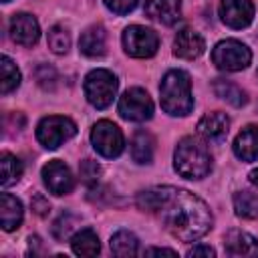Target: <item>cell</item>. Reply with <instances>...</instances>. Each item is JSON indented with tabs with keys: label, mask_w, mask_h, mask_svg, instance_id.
<instances>
[{
	"label": "cell",
	"mask_w": 258,
	"mask_h": 258,
	"mask_svg": "<svg viewBox=\"0 0 258 258\" xmlns=\"http://www.w3.org/2000/svg\"><path fill=\"white\" fill-rule=\"evenodd\" d=\"M139 210L161 220L165 230L181 242H196L212 228V212L204 200L171 185L151 187L137 196Z\"/></svg>",
	"instance_id": "6da1fadb"
},
{
	"label": "cell",
	"mask_w": 258,
	"mask_h": 258,
	"mask_svg": "<svg viewBox=\"0 0 258 258\" xmlns=\"http://www.w3.org/2000/svg\"><path fill=\"white\" fill-rule=\"evenodd\" d=\"M159 95H161V109L167 115L185 117L194 109L191 81L185 71H179V69L167 71L161 79Z\"/></svg>",
	"instance_id": "7a4b0ae2"
},
{
	"label": "cell",
	"mask_w": 258,
	"mask_h": 258,
	"mask_svg": "<svg viewBox=\"0 0 258 258\" xmlns=\"http://www.w3.org/2000/svg\"><path fill=\"white\" fill-rule=\"evenodd\" d=\"M173 167L185 179H202L212 169V155L198 137L187 135L175 147Z\"/></svg>",
	"instance_id": "3957f363"
},
{
	"label": "cell",
	"mask_w": 258,
	"mask_h": 258,
	"mask_svg": "<svg viewBox=\"0 0 258 258\" xmlns=\"http://www.w3.org/2000/svg\"><path fill=\"white\" fill-rule=\"evenodd\" d=\"M83 89H85L87 101L93 107L105 109V107H109L113 103V99L117 95V89H119V81H117V77L111 71H107V69H95V71H91L85 77Z\"/></svg>",
	"instance_id": "277c9868"
},
{
	"label": "cell",
	"mask_w": 258,
	"mask_h": 258,
	"mask_svg": "<svg viewBox=\"0 0 258 258\" xmlns=\"http://www.w3.org/2000/svg\"><path fill=\"white\" fill-rule=\"evenodd\" d=\"M252 52L250 48L234 38L220 40L212 50V62L222 71H242L250 64Z\"/></svg>",
	"instance_id": "5b68a950"
},
{
	"label": "cell",
	"mask_w": 258,
	"mask_h": 258,
	"mask_svg": "<svg viewBox=\"0 0 258 258\" xmlns=\"http://www.w3.org/2000/svg\"><path fill=\"white\" fill-rule=\"evenodd\" d=\"M123 48L133 58H149L159 48V36L147 26L131 24L123 32Z\"/></svg>",
	"instance_id": "8992f818"
},
{
	"label": "cell",
	"mask_w": 258,
	"mask_h": 258,
	"mask_svg": "<svg viewBox=\"0 0 258 258\" xmlns=\"http://www.w3.org/2000/svg\"><path fill=\"white\" fill-rule=\"evenodd\" d=\"M77 133V125L69 117L50 115L44 117L36 127V139L46 149H56Z\"/></svg>",
	"instance_id": "52a82bcc"
},
{
	"label": "cell",
	"mask_w": 258,
	"mask_h": 258,
	"mask_svg": "<svg viewBox=\"0 0 258 258\" xmlns=\"http://www.w3.org/2000/svg\"><path fill=\"white\" fill-rule=\"evenodd\" d=\"M91 143L97 149V153L113 159L123 153L125 137H123V131L113 121L103 119V121L95 123V127L91 129Z\"/></svg>",
	"instance_id": "ba28073f"
},
{
	"label": "cell",
	"mask_w": 258,
	"mask_h": 258,
	"mask_svg": "<svg viewBox=\"0 0 258 258\" xmlns=\"http://www.w3.org/2000/svg\"><path fill=\"white\" fill-rule=\"evenodd\" d=\"M119 115L127 121H135V123L149 121L153 117V101L147 95V91H143L139 87L127 89L123 93V97L119 99Z\"/></svg>",
	"instance_id": "9c48e42d"
},
{
	"label": "cell",
	"mask_w": 258,
	"mask_h": 258,
	"mask_svg": "<svg viewBox=\"0 0 258 258\" xmlns=\"http://www.w3.org/2000/svg\"><path fill=\"white\" fill-rule=\"evenodd\" d=\"M42 181L48 187V191L54 196L71 194L75 187V177H73L69 165H64L58 159H52L42 167Z\"/></svg>",
	"instance_id": "30bf717a"
},
{
	"label": "cell",
	"mask_w": 258,
	"mask_h": 258,
	"mask_svg": "<svg viewBox=\"0 0 258 258\" xmlns=\"http://www.w3.org/2000/svg\"><path fill=\"white\" fill-rule=\"evenodd\" d=\"M220 18L230 28H246L254 20V4L252 0H222Z\"/></svg>",
	"instance_id": "8fae6325"
},
{
	"label": "cell",
	"mask_w": 258,
	"mask_h": 258,
	"mask_svg": "<svg viewBox=\"0 0 258 258\" xmlns=\"http://www.w3.org/2000/svg\"><path fill=\"white\" fill-rule=\"evenodd\" d=\"M40 28L32 14L18 12L10 18V38L20 46H32L38 42Z\"/></svg>",
	"instance_id": "7c38bea8"
},
{
	"label": "cell",
	"mask_w": 258,
	"mask_h": 258,
	"mask_svg": "<svg viewBox=\"0 0 258 258\" xmlns=\"http://www.w3.org/2000/svg\"><path fill=\"white\" fill-rule=\"evenodd\" d=\"M224 250L228 256H244L256 258L258 256V240L242 230H230L224 236Z\"/></svg>",
	"instance_id": "4fadbf2b"
},
{
	"label": "cell",
	"mask_w": 258,
	"mask_h": 258,
	"mask_svg": "<svg viewBox=\"0 0 258 258\" xmlns=\"http://www.w3.org/2000/svg\"><path fill=\"white\" fill-rule=\"evenodd\" d=\"M228 129H230V119L226 113L222 111H214V113H208L200 119L198 123V133L206 139V141H224L226 135H228Z\"/></svg>",
	"instance_id": "5bb4252c"
},
{
	"label": "cell",
	"mask_w": 258,
	"mask_h": 258,
	"mask_svg": "<svg viewBox=\"0 0 258 258\" xmlns=\"http://www.w3.org/2000/svg\"><path fill=\"white\" fill-rule=\"evenodd\" d=\"M145 14L161 24H175L181 18V0H145Z\"/></svg>",
	"instance_id": "9a60e30c"
},
{
	"label": "cell",
	"mask_w": 258,
	"mask_h": 258,
	"mask_svg": "<svg viewBox=\"0 0 258 258\" xmlns=\"http://www.w3.org/2000/svg\"><path fill=\"white\" fill-rule=\"evenodd\" d=\"M206 48V42L204 38L191 30V28H183L177 32L175 40H173V54L179 56V58H185V60H194L198 58Z\"/></svg>",
	"instance_id": "2e32d148"
},
{
	"label": "cell",
	"mask_w": 258,
	"mask_h": 258,
	"mask_svg": "<svg viewBox=\"0 0 258 258\" xmlns=\"http://www.w3.org/2000/svg\"><path fill=\"white\" fill-rule=\"evenodd\" d=\"M105 48H107V32L101 24H93L89 26L81 38H79V50L89 56V58H97V56H103L105 54Z\"/></svg>",
	"instance_id": "e0dca14e"
},
{
	"label": "cell",
	"mask_w": 258,
	"mask_h": 258,
	"mask_svg": "<svg viewBox=\"0 0 258 258\" xmlns=\"http://www.w3.org/2000/svg\"><path fill=\"white\" fill-rule=\"evenodd\" d=\"M234 153L242 161L258 159V125L244 127L234 139Z\"/></svg>",
	"instance_id": "ac0fdd59"
},
{
	"label": "cell",
	"mask_w": 258,
	"mask_h": 258,
	"mask_svg": "<svg viewBox=\"0 0 258 258\" xmlns=\"http://www.w3.org/2000/svg\"><path fill=\"white\" fill-rule=\"evenodd\" d=\"M22 216H24V210H22L20 200H16L10 194H0V224H2V230H6V232L16 230L22 224Z\"/></svg>",
	"instance_id": "d6986e66"
},
{
	"label": "cell",
	"mask_w": 258,
	"mask_h": 258,
	"mask_svg": "<svg viewBox=\"0 0 258 258\" xmlns=\"http://www.w3.org/2000/svg\"><path fill=\"white\" fill-rule=\"evenodd\" d=\"M71 248L77 256H97L101 250L99 238L91 228L79 230L73 238H71Z\"/></svg>",
	"instance_id": "ffe728a7"
},
{
	"label": "cell",
	"mask_w": 258,
	"mask_h": 258,
	"mask_svg": "<svg viewBox=\"0 0 258 258\" xmlns=\"http://www.w3.org/2000/svg\"><path fill=\"white\" fill-rule=\"evenodd\" d=\"M155 151V141L149 131H137L131 139V155L137 163H151Z\"/></svg>",
	"instance_id": "44dd1931"
},
{
	"label": "cell",
	"mask_w": 258,
	"mask_h": 258,
	"mask_svg": "<svg viewBox=\"0 0 258 258\" xmlns=\"http://www.w3.org/2000/svg\"><path fill=\"white\" fill-rule=\"evenodd\" d=\"M214 93L222 99V101H226V103H230L232 107H242V105H246V93L236 85V83H232V81H226V79H216L214 81Z\"/></svg>",
	"instance_id": "7402d4cb"
},
{
	"label": "cell",
	"mask_w": 258,
	"mask_h": 258,
	"mask_svg": "<svg viewBox=\"0 0 258 258\" xmlns=\"http://www.w3.org/2000/svg\"><path fill=\"white\" fill-rule=\"evenodd\" d=\"M22 175V161L12 155V153H2L0 155V183L2 187H8L16 183Z\"/></svg>",
	"instance_id": "603a6c76"
},
{
	"label": "cell",
	"mask_w": 258,
	"mask_h": 258,
	"mask_svg": "<svg viewBox=\"0 0 258 258\" xmlns=\"http://www.w3.org/2000/svg\"><path fill=\"white\" fill-rule=\"evenodd\" d=\"M111 252L115 256H135L139 254V240L131 232L119 230L111 238Z\"/></svg>",
	"instance_id": "cb8c5ba5"
},
{
	"label": "cell",
	"mask_w": 258,
	"mask_h": 258,
	"mask_svg": "<svg viewBox=\"0 0 258 258\" xmlns=\"http://www.w3.org/2000/svg\"><path fill=\"white\" fill-rule=\"evenodd\" d=\"M234 210H236V216H240V218L256 220L258 218V194L236 191L234 194Z\"/></svg>",
	"instance_id": "d4e9b609"
},
{
	"label": "cell",
	"mask_w": 258,
	"mask_h": 258,
	"mask_svg": "<svg viewBox=\"0 0 258 258\" xmlns=\"http://www.w3.org/2000/svg\"><path fill=\"white\" fill-rule=\"evenodd\" d=\"M0 73H2L0 91H2V95H8L10 91H14L20 85V71L8 56H2L0 58Z\"/></svg>",
	"instance_id": "484cf974"
},
{
	"label": "cell",
	"mask_w": 258,
	"mask_h": 258,
	"mask_svg": "<svg viewBox=\"0 0 258 258\" xmlns=\"http://www.w3.org/2000/svg\"><path fill=\"white\" fill-rule=\"evenodd\" d=\"M48 46L54 54H64L71 46V36L67 32L64 26L60 24H54L50 30H48Z\"/></svg>",
	"instance_id": "4316f807"
},
{
	"label": "cell",
	"mask_w": 258,
	"mask_h": 258,
	"mask_svg": "<svg viewBox=\"0 0 258 258\" xmlns=\"http://www.w3.org/2000/svg\"><path fill=\"white\" fill-rule=\"evenodd\" d=\"M79 173H81V179L87 183V185H93L99 181L101 177V167L97 161L93 159H83L81 165H79Z\"/></svg>",
	"instance_id": "83f0119b"
},
{
	"label": "cell",
	"mask_w": 258,
	"mask_h": 258,
	"mask_svg": "<svg viewBox=\"0 0 258 258\" xmlns=\"http://www.w3.org/2000/svg\"><path fill=\"white\" fill-rule=\"evenodd\" d=\"M73 226H75V218H73L71 214H62V216L54 222V226H52L54 238H56V240H64V238L71 234Z\"/></svg>",
	"instance_id": "f1b7e54d"
},
{
	"label": "cell",
	"mask_w": 258,
	"mask_h": 258,
	"mask_svg": "<svg viewBox=\"0 0 258 258\" xmlns=\"http://www.w3.org/2000/svg\"><path fill=\"white\" fill-rule=\"evenodd\" d=\"M105 6L115 14H129L137 6V0H105Z\"/></svg>",
	"instance_id": "f546056e"
},
{
	"label": "cell",
	"mask_w": 258,
	"mask_h": 258,
	"mask_svg": "<svg viewBox=\"0 0 258 258\" xmlns=\"http://www.w3.org/2000/svg\"><path fill=\"white\" fill-rule=\"evenodd\" d=\"M36 79H38V83H40L44 89H48V87L54 85V81H56V73H54V69L42 64V67H38V71H36Z\"/></svg>",
	"instance_id": "4dcf8cb0"
},
{
	"label": "cell",
	"mask_w": 258,
	"mask_h": 258,
	"mask_svg": "<svg viewBox=\"0 0 258 258\" xmlns=\"http://www.w3.org/2000/svg\"><path fill=\"white\" fill-rule=\"evenodd\" d=\"M32 210H34L38 216H46L48 210H50V204H48V200H46L44 196L36 194V196L32 198Z\"/></svg>",
	"instance_id": "1f68e13d"
},
{
	"label": "cell",
	"mask_w": 258,
	"mask_h": 258,
	"mask_svg": "<svg viewBox=\"0 0 258 258\" xmlns=\"http://www.w3.org/2000/svg\"><path fill=\"white\" fill-rule=\"evenodd\" d=\"M187 256H208V258H212V256H216V252H214V248H210V246H194L189 252H187Z\"/></svg>",
	"instance_id": "d6a6232c"
},
{
	"label": "cell",
	"mask_w": 258,
	"mask_h": 258,
	"mask_svg": "<svg viewBox=\"0 0 258 258\" xmlns=\"http://www.w3.org/2000/svg\"><path fill=\"white\" fill-rule=\"evenodd\" d=\"M145 254H167V256H175L177 252L175 250H169V248H149V250H145Z\"/></svg>",
	"instance_id": "836d02e7"
},
{
	"label": "cell",
	"mask_w": 258,
	"mask_h": 258,
	"mask_svg": "<svg viewBox=\"0 0 258 258\" xmlns=\"http://www.w3.org/2000/svg\"><path fill=\"white\" fill-rule=\"evenodd\" d=\"M250 181H252V183H254V185L258 187V167L250 171Z\"/></svg>",
	"instance_id": "e575fe53"
},
{
	"label": "cell",
	"mask_w": 258,
	"mask_h": 258,
	"mask_svg": "<svg viewBox=\"0 0 258 258\" xmlns=\"http://www.w3.org/2000/svg\"><path fill=\"white\" fill-rule=\"evenodd\" d=\"M2 2H10V0H2Z\"/></svg>",
	"instance_id": "d590c367"
}]
</instances>
